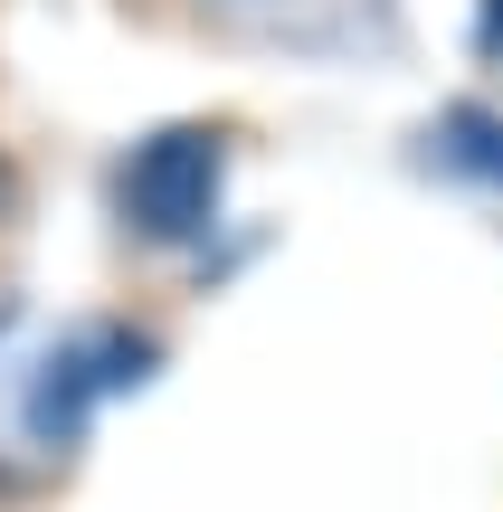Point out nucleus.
<instances>
[{
    "label": "nucleus",
    "instance_id": "1",
    "mask_svg": "<svg viewBox=\"0 0 503 512\" xmlns=\"http://www.w3.org/2000/svg\"><path fill=\"white\" fill-rule=\"evenodd\" d=\"M219 190H228V133L219 124H162L124 152L114 171V209L143 247H190L219 228Z\"/></svg>",
    "mask_w": 503,
    "mask_h": 512
},
{
    "label": "nucleus",
    "instance_id": "2",
    "mask_svg": "<svg viewBox=\"0 0 503 512\" xmlns=\"http://www.w3.org/2000/svg\"><path fill=\"white\" fill-rule=\"evenodd\" d=\"M152 361H162V342L133 323H86L67 332V342L48 351V370L29 380V437L38 446H76L86 437V418L114 399V389H143Z\"/></svg>",
    "mask_w": 503,
    "mask_h": 512
},
{
    "label": "nucleus",
    "instance_id": "3",
    "mask_svg": "<svg viewBox=\"0 0 503 512\" xmlns=\"http://www.w3.org/2000/svg\"><path fill=\"white\" fill-rule=\"evenodd\" d=\"M428 143H437V162H447L456 181L503 190V114H494V105H447Z\"/></svg>",
    "mask_w": 503,
    "mask_h": 512
},
{
    "label": "nucleus",
    "instance_id": "4",
    "mask_svg": "<svg viewBox=\"0 0 503 512\" xmlns=\"http://www.w3.org/2000/svg\"><path fill=\"white\" fill-rule=\"evenodd\" d=\"M503 48V0H485V57Z\"/></svg>",
    "mask_w": 503,
    "mask_h": 512
},
{
    "label": "nucleus",
    "instance_id": "5",
    "mask_svg": "<svg viewBox=\"0 0 503 512\" xmlns=\"http://www.w3.org/2000/svg\"><path fill=\"white\" fill-rule=\"evenodd\" d=\"M10 200H19V181H10V162H0V209H10Z\"/></svg>",
    "mask_w": 503,
    "mask_h": 512
}]
</instances>
